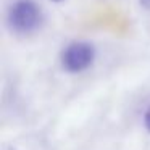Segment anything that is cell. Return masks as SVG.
Returning <instances> with one entry per match:
<instances>
[{
    "instance_id": "obj_2",
    "label": "cell",
    "mask_w": 150,
    "mask_h": 150,
    "mask_svg": "<svg viewBox=\"0 0 150 150\" xmlns=\"http://www.w3.org/2000/svg\"><path fill=\"white\" fill-rule=\"evenodd\" d=\"M95 50L89 42H73L63 50L62 65L69 73H81L94 63Z\"/></svg>"
},
{
    "instance_id": "obj_4",
    "label": "cell",
    "mask_w": 150,
    "mask_h": 150,
    "mask_svg": "<svg viewBox=\"0 0 150 150\" xmlns=\"http://www.w3.org/2000/svg\"><path fill=\"white\" fill-rule=\"evenodd\" d=\"M139 2H140V5H142L145 10L150 11V0H139Z\"/></svg>"
},
{
    "instance_id": "obj_1",
    "label": "cell",
    "mask_w": 150,
    "mask_h": 150,
    "mask_svg": "<svg viewBox=\"0 0 150 150\" xmlns=\"http://www.w3.org/2000/svg\"><path fill=\"white\" fill-rule=\"evenodd\" d=\"M8 21L16 33H31L40 23V10L33 0H16L10 8Z\"/></svg>"
},
{
    "instance_id": "obj_5",
    "label": "cell",
    "mask_w": 150,
    "mask_h": 150,
    "mask_svg": "<svg viewBox=\"0 0 150 150\" xmlns=\"http://www.w3.org/2000/svg\"><path fill=\"white\" fill-rule=\"evenodd\" d=\"M52 2H62V0H52Z\"/></svg>"
},
{
    "instance_id": "obj_3",
    "label": "cell",
    "mask_w": 150,
    "mask_h": 150,
    "mask_svg": "<svg viewBox=\"0 0 150 150\" xmlns=\"http://www.w3.org/2000/svg\"><path fill=\"white\" fill-rule=\"evenodd\" d=\"M144 123H145V127H147V131L150 132V107L147 108L145 115H144Z\"/></svg>"
}]
</instances>
